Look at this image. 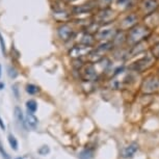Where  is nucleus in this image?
<instances>
[{
    "label": "nucleus",
    "instance_id": "nucleus-1",
    "mask_svg": "<svg viewBox=\"0 0 159 159\" xmlns=\"http://www.w3.org/2000/svg\"><path fill=\"white\" fill-rule=\"evenodd\" d=\"M91 47L89 46H85V45H77V46L73 47L69 52V55L71 56L72 58H79L81 56L88 55L89 52H91Z\"/></svg>",
    "mask_w": 159,
    "mask_h": 159
},
{
    "label": "nucleus",
    "instance_id": "nucleus-2",
    "mask_svg": "<svg viewBox=\"0 0 159 159\" xmlns=\"http://www.w3.org/2000/svg\"><path fill=\"white\" fill-rule=\"evenodd\" d=\"M57 34L61 40L68 41V40H70L72 38V35H73V29H72L71 26L68 25V24H61L57 29Z\"/></svg>",
    "mask_w": 159,
    "mask_h": 159
},
{
    "label": "nucleus",
    "instance_id": "nucleus-3",
    "mask_svg": "<svg viewBox=\"0 0 159 159\" xmlns=\"http://www.w3.org/2000/svg\"><path fill=\"white\" fill-rule=\"evenodd\" d=\"M137 150H139V145H137L136 143H130L129 145H127L122 149L121 156L125 159L131 158V157H133L134 154L137 152Z\"/></svg>",
    "mask_w": 159,
    "mask_h": 159
},
{
    "label": "nucleus",
    "instance_id": "nucleus-4",
    "mask_svg": "<svg viewBox=\"0 0 159 159\" xmlns=\"http://www.w3.org/2000/svg\"><path fill=\"white\" fill-rule=\"evenodd\" d=\"M82 78L85 81H93L97 78V71L94 68V66L89 65L84 67L82 71Z\"/></svg>",
    "mask_w": 159,
    "mask_h": 159
},
{
    "label": "nucleus",
    "instance_id": "nucleus-5",
    "mask_svg": "<svg viewBox=\"0 0 159 159\" xmlns=\"http://www.w3.org/2000/svg\"><path fill=\"white\" fill-rule=\"evenodd\" d=\"M14 118L16 120V122L19 124L22 128H26L25 124V116L22 111V109L19 106H16L14 108Z\"/></svg>",
    "mask_w": 159,
    "mask_h": 159
},
{
    "label": "nucleus",
    "instance_id": "nucleus-6",
    "mask_svg": "<svg viewBox=\"0 0 159 159\" xmlns=\"http://www.w3.org/2000/svg\"><path fill=\"white\" fill-rule=\"evenodd\" d=\"M25 124L26 127H29L30 129H35L39 125V120L34 113L27 112V115L25 116Z\"/></svg>",
    "mask_w": 159,
    "mask_h": 159
},
{
    "label": "nucleus",
    "instance_id": "nucleus-7",
    "mask_svg": "<svg viewBox=\"0 0 159 159\" xmlns=\"http://www.w3.org/2000/svg\"><path fill=\"white\" fill-rule=\"evenodd\" d=\"M25 106H26V109H27V112L34 113V115L38 110V102L34 100V99H29V100L26 101Z\"/></svg>",
    "mask_w": 159,
    "mask_h": 159
},
{
    "label": "nucleus",
    "instance_id": "nucleus-8",
    "mask_svg": "<svg viewBox=\"0 0 159 159\" xmlns=\"http://www.w3.org/2000/svg\"><path fill=\"white\" fill-rule=\"evenodd\" d=\"M7 142H8V145H10V147L14 151H18V150H19V142H18V139H16V136H15L14 134H11V133L8 134Z\"/></svg>",
    "mask_w": 159,
    "mask_h": 159
},
{
    "label": "nucleus",
    "instance_id": "nucleus-9",
    "mask_svg": "<svg viewBox=\"0 0 159 159\" xmlns=\"http://www.w3.org/2000/svg\"><path fill=\"white\" fill-rule=\"evenodd\" d=\"M53 17H55L56 20L64 22V21L68 19V14L65 11H62V8H57V10L53 11Z\"/></svg>",
    "mask_w": 159,
    "mask_h": 159
},
{
    "label": "nucleus",
    "instance_id": "nucleus-10",
    "mask_svg": "<svg viewBox=\"0 0 159 159\" xmlns=\"http://www.w3.org/2000/svg\"><path fill=\"white\" fill-rule=\"evenodd\" d=\"M25 91H26V93H27L28 95L34 96V95H37L39 92H40V88L37 86L35 84H34V83H27L26 86H25Z\"/></svg>",
    "mask_w": 159,
    "mask_h": 159
},
{
    "label": "nucleus",
    "instance_id": "nucleus-11",
    "mask_svg": "<svg viewBox=\"0 0 159 159\" xmlns=\"http://www.w3.org/2000/svg\"><path fill=\"white\" fill-rule=\"evenodd\" d=\"M94 157V152L89 149H85L79 153V159H92Z\"/></svg>",
    "mask_w": 159,
    "mask_h": 159
},
{
    "label": "nucleus",
    "instance_id": "nucleus-12",
    "mask_svg": "<svg viewBox=\"0 0 159 159\" xmlns=\"http://www.w3.org/2000/svg\"><path fill=\"white\" fill-rule=\"evenodd\" d=\"M50 151H51V150L49 148V146H47V145L42 146V147H40V148L38 149V153L41 156H47V155H49L50 154Z\"/></svg>",
    "mask_w": 159,
    "mask_h": 159
},
{
    "label": "nucleus",
    "instance_id": "nucleus-13",
    "mask_svg": "<svg viewBox=\"0 0 159 159\" xmlns=\"http://www.w3.org/2000/svg\"><path fill=\"white\" fill-rule=\"evenodd\" d=\"M0 155H1V157L3 159H11V155L8 154V153L7 152V150L4 149L3 145H2V143L0 142Z\"/></svg>",
    "mask_w": 159,
    "mask_h": 159
},
{
    "label": "nucleus",
    "instance_id": "nucleus-14",
    "mask_svg": "<svg viewBox=\"0 0 159 159\" xmlns=\"http://www.w3.org/2000/svg\"><path fill=\"white\" fill-rule=\"evenodd\" d=\"M0 48H1V52L3 55H7V47H5V42L2 34H0Z\"/></svg>",
    "mask_w": 159,
    "mask_h": 159
},
{
    "label": "nucleus",
    "instance_id": "nucleus-15",
    "mask_svg": "<svg viewBox=\"0 0 159 159\" xmlns=\"http://www.w3.org/2000/svg\"><path fill=\"white\" fill-rule=\"evenodd\" d=\"M8 75H10L11 78H16L18 76V73L14 68L11 67V68H8Z\"/></svg>",
    "mask_w": 159,
    "mask_h": 159
},
{
    "label": "nucleus",
    "instance_id": "nucleus-16",
    "mask_svg": "<svg viewBox=\"0 0 159 159\" xmlns=\"http://www.w3.org/2000/svg\"><path fill=\"white\" fill-rule=\"evenodd\" d=\"M0 129H1L2 131H5V130H7V126H5L4 121L2 120L1 116H0Z\"/></svg>",
    "mask_w": 159,
    "mask_h": 159
},
{
    "label": "nucleus",
    "instance_id": "nucleus-17",
    "mask_svg": "<svg viewBox=\"0 0 159 159\" xmlns=\"http://www.w3.org/2000/svg\"><path fill=\"white\" fill-rule=\"evenodd\" d=\"M11 89H13V91L15 92V96H16L17 98L19 97V95H18V89H17V84H15V85L11 86Z\"/></svg>",
    "mask_w": 159,
    "mask_h": 159
},
{
    "label": "nucleus",
    "instance_id": "nucleus-18",
    "mask_svg": "<svg viewBox=\"0 0 159 159\" xmlns=\"http://www.w3.org/2000/svg\"><path fill=\"white\" fill-rule=\"evenodd\" d=\"M4 86H5L4 82H0V91H2L4 89Z\"/></svg>",
    "mask_w": 159,
    "mask_h": 159
},
{
    "label": "nucleus",
    "instance_id": "nucleus-19",
    "mask_svg": "<svg viewBox=\"0 0 159 159\" xmlns=\"http://www.w3.org/2000/svg\"><path fill=\"white\" fill-rule=\"evenodd\" d=\"M1 75H2V68H1V65H0V78H1Z\"/></svg>",
    "mask_w": 159,
    "mask_h": 159
},
{
    "label": "nucleus",
    "instance_id": "nucleus-20",
    "mask_svg": "<svg viewBox=\"0 0 159 159\" xmlns=\"http://www.w3.org/2000/svg\"><path fill=\"white\" fill-rule=\"evenodd\" d=\"M15 159H23V157H21V156H18V157H16Z\"/></svg>",
    "mask_w": 159,
    "mask_h": 159
},
{
    "label": "nucleus",
    "instance_id": "nucleus-21",
    "mask_svg": "<svg viewBox=\"0 0 159 159\" xmlns=\"http://www.w3.org/2000/svg\"><path fill=\"white\" fill-rule=\"evenodd\" d=\"M67 1H74V0H67Z\"/></svg>",
    "mask_w": 159,
    "mask_h": 159
}]
</instances>
